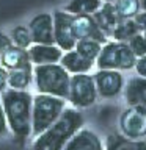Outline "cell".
I'll return each instance as SVG.
<instances>
[{
	"label": "cell",
	"mask_w": 146,
	"mask_h": 150,
	"mask_svg": "<svg viewBox=\"0 0 146 150\" xmlns=\"http://www.w3.org/2000/svg\"><path fill=\"white\" fill-rule=\"evenodd\" d=\"M0 96L8 130L13 133L16 144L22 147L31 136L33 96L28 91H14V89H6Z\"/></svg>",
	"instance_id": "obj_1"
},
{
	"label": "cell",
	"mask_w": 146,
	"mask_h": 150,
	"mask_svg": "<svg viewBox=\"0 0 146 150\" xmlns=\"http://www.w3.org/2000/svg\"><path fill=\"white\" fill-rule=\"evenodd\" d=\"M83 116L75 108H64L60 119L42 134L35 138L31 150H63L68 141L83 128Z\"/></svg>",
	"instance_id": "obj_2"
},
{
	"label": "cell",
	"mask_w": 146,
	"mask_h": 150,
	"mask_svg": "<svg viewBox=\"0 0 146 150\" xmlns=\"http://www.w3.org/2000/svg\"><path fill=\"white\" fill-rule=\"evenodd\" d=\"M71 75L58 64L33 66V83L38 94L66 100L69 92Z\"/></svg>",
	"instance_id": "obj_3"
},
{
	"label": "cell",
	"mask_w": 146,
	"mask_h": 150,
	"mask_svg": "<svg viewBox=\"0 0 146 150\" xmlns=\"http://www.w3.org/2000/svg\"><path fill=\"white\" fill-rule=\"evenodd\" d=\"M66 108V100L44 94L33 96L31 103V136L38 138L60 119Z\"/></svg>",
	"instance_id": "obj_4"
},
{
	"label": "cell",
	"mask_w": 146,
	"mask_h": 150,
	"mask_svg": "<svg viewBox=\"0 0 146 150\" xmlns=\"http://www.w3.org/2000/svg\"><path fill=\"white\" fill-rule=\"evenodd\" d=\"M135 55L132 53L129 45L126 42L110 41L105 42L101 49L96 64L97 70H130L135 66Z\"/></svg>",
	"instance_id": "obj_5"
},
{
	"label": "cell",
	"mask_w": 146,
	"mask_h": 150,
	"mask_svg": "<svg viewBox=\"0 0 146 150\" xmlns=\"http://www.w3.org/2000/svg\"><path fill=\"white\" fill-rule=\"evenodd\" d=\"M97 91L94 86L93 75L89 74H79L71 75L69 81V92L66 102H69L72 108H89L97 102Z\"/></svg>",
	"instance_id": "obj_6"
},
{
	"label": "cell",
	"mask_w": 146,
	"mask_h": 150,
	"mask_svg": "<svg viewBox=\"0 0 146 150\" xmlns=\"http://www.w3.org/2000/svg\"><path fill=\"white\" fill-rule=\"evenodd\" d=\"M121 136L132 141L146 139V111L138 106H127L120 116Z\"/></svg>",
	"instance_id": "obj_7"
},
{
	"label": "cell",
	"mask_w": 146,
	"mask_h": 150,
	"mask_svg": "<svg viewBox=\"0 0 146 150\" xmlns=\"http://www.w3.org/2000/svg\"><path fill=\"white\" fill-rule=\"evenodd\" d=\"M54 39L55 45L63 52L74 50L75 41L72 36V16L66 11H54Z\"/></svg>",
	"instance_id": "obj_8"
},
{
	"label": "cell",
	"mask_w": 146,
	"mask_h": 150,
	"mask_svg": "<svg viewBox=\"0 0 146 150\" xmlns=\"http://www.w3.org/2000/svg\"><path fill=\"white\" fill-rule=\"evenodd\" d=\"M93 80L97 96L102 98H115L124 89V78L118 70H97Z\"/></svg>",
	"instance_id": "obj_9"
},
{
	"label": "cell",
	"mask_w": 146,
	"mask_h": 150,
	"mask_svg": "<svg viewBox=\"0 0 146 150\" xmlns=\"http://www.w3.org/2000/svg\"><path fill=\"white\" fill-rule=\"evenodd\" d=\"M28 31L31 35L33 44L54 45V17L50 13H39L28 23Z\"/></svg>",
	"instance_id": "obj_10"
},
{
	"label": "cell",
	"mask_w": 146,
	"mask_h": 150,
	"mask_svg": "<svg viewBox=\"0 0 146 150\" xmlns=\"http://www.w3.org/2000/svg\"><path fill=\"white\" fill-rule=\"evenodd\" d=\"M72 36L75 41L91 39L102 45L108 42L107 36L96 25L93 16H72Z\"/></svg>",
	"instance_id": "obj_11"
},
{
	"label": "cell",
	"mask_w": 146,
	"mask_h": 150,
	"mask_svg": "<svg viewBox=\"0 0 146 150\" xmlns=\"http://www.w3.org/2000/svg\"><path fill=\"white\" fill-rule=\"evenodd\" d=\"M28 58L33 66H46V64H58L63 52L55 44L54 45H42V44H31L27 50Z\"/></svg>",
	"instance_id": "obj_12"
},
{
	"label": "cell",
	"mask_w": 146,
	"mask_h": 150,
	"mask_svg": "<svg viewBox=\"0 0 146 150\" xmlns=\"http://www.w3.org/2000/svg\"><path fill=\"white\" fill-rule=\"evenodd\" d=\"M63 150H105L101 138L88 128H80L68 141Z\"/></svg>",
	"instance_id": "obj_13"
},
{
	"label": "cell",
	"mask_w": 146,
	"mask_h": 150,
	"mask_svg": "<svg viewBox=\"0 0 146 150\" xmlns=\"http://www.w3.org/2000/svg\"><path fill=\"white\" fill-rule=\"evenodd\" d=\"M127 106H138L146 111V78L132 77L124 86Z\"/></svg>",
	"instance_id": "obj_14"
},
{
	"label": "cell",
	"mask_w": 146,
	"mask_h": 150,
	"mask_svg": "<svg viewBox=\"0 0 146 150\" xmlns=\"http://www.w3.org/2000/svg\"><path fill=\"white\" fill-rule=\"evenodd\" d=\"M0 66L6 70H17V69L31 70L33 69L30 58H28V52L24 49H19L16 45L9 47L5 53L0 55Z\"/></svg>",
	"instance_id": "obj_15"
},
{
	"label": "cell",
	"mask_w": 146,
	"mask_h": 150,
	"mask_svg": "<svg viewBox=\"0 0 146 150\" xmlns=\"http://www.w3.org/2000/svg\"><path fill=\"white\" fill-rule=\"evenodd\" d=\"M93 19L105 36H110L112 31L115 30V27L121 22V19L118 17V14L115 11L113 3H102L101 8L93 14Z\"/></svg>",
	"instance_id": "obj_16"
},
{
	"label": "cell",
	"mask_w": 146,
	"mask_h": 150,
	"mask_svg": "<svg viewBox=\"0 0 146 150\" xmlns=\"http://www.w3.org/2000/svg\"><path fill=\"white\" fill-rule=\"evenodd\" d=\"M60 66L69 75H79V74H88L93 69L94 63L82 58L75 50H69L63 53V56L60 59Z\"/></svg>",
	"instance_id": "obj_17"
},
{
	"label": "cell",
	"mask_w": 146,
	"mask_h": 150,
	"mask_svg": "<svg viewBox=\"0 0 146 150\" xmlns=\"http://www.w3.org/2000/svg\"><path fill=\"white\" fill-rule=\"evenodd\" d=\"M105 150H146V139L132 141L121 136L120 133H113L107 138Z\"/></svg>",
	"instance_id": "obj_18"
},
{
	"label": "cell",
	"mask_w": 146,
	"mask_h": 150,
	"mask_svg": "<svg viewBox=\"0 0 146 150\" xmlns=\"http://www.w3.org/2000/svg\"><path fill=\"white\" fill-rule=\"evenodd\" d=\"M101 5V0H71L64 6V11L71 16H93Z\"/></svg>",
	"instance_id": "obj_19"
},
{
	"label": "cell",
	"mask_w": 146,
	"mask_h": 150,
	"mask_svg": "<svg viewBox=\"0 0 146 150\" xmlns=\"http://www.w3.org/2000/svg\"><path fill=\"white\" fill-rule=\"evenodd\" d=\"M33 81V69H17L8 70V89L14 91H27Z\"/></svg>",
	"instance_id": "obj_20"
},
{
	"label": "cell",
	"mask_w": 146,
	"mask_h": 150,
	"mask_svg": "<svg viewBox=\"0 0 146 150\" xmlns=\"http://www.w3.org/2000/svg\"><path fill=\"white\" fill-rule=\"evenodd\" d=\"M138 33H140V30H138V27L135 25V22L132 21V19H127V21H121L118 23L110 36L116 42H126L127 44V42H129L135 35H138Z\"/></svg>",
	"instance_id": "obj_21"
},
{
	"label": "cell",
	"mask_w": 146,
	"mask_h": 150,
	"mask_svg": "<svg viewBox=\"0 0 146 150\" xmlns=\"http://www.w3.org/2000/svg\"><path fill=\"white\" fill-rule=\"evenodd\" d=\"M101 49H102V44H99L96 41H91V39L77 41L75 42V47H74V50L82 58H85L87 61H91V63H96L97 56L101 53Z\"/></svg>",
	"instance_id": "obj_22"
},
{
	"label": "cell",
	"mask_w": 146,
	"mask_h": 150,
	"mask_svg": "<svg viewBox=\"0 0 146 150\" xmlns=\"http://www.w3.org/2000/svg\"><path fill=\"white\" fill-rule=\"evenodd\" d=\"M115 11L121 21H127V19H134L135 14L140 11V2L138 0H116L113 3Z\"/></svg>",
	"instance_id": "obj_23"
},
{
	"label": "cell",
	"mask_w": 146,
	"mask_h": 150,
	"mask_svg": "<svg viewBox=\"0 0 146 150\" xmlns=\"http://www.w3.org/2000/svg\"><path fill=\"white\" fill-rule=\"evenodd\" d=\"M13 41V45L19 47V49H24V50H28L33 44L31 41V35L28 31V27H24V25H17L11 30V35H9Z\"/></svg>",
	"instance_id": "obj_24"
},
{
	"label": "cell",
	"mask_w": 146,
	"mask_h": 150,
	"mask_svg": "<svg viewBox=\"0 0 146 150\" xmlns=\"http://www.w3.org/2000/svg\"><path fill=\"white\" fill-rule=\"evenodd\" d=\"M127 45H129V49L132 50V53L135 55V58H141V56L146 55V39L143 38L141 33L135 35L129 42H127Z\"/></svg>",
	"instance_id": "obj_25"
},
{
	"label": "cell",
	"mask_w": 146,
	"mask_h": 150,
	"mask_svg": "<svg viewBox=\"0 0 146 150\" xmlns=\"http://www.w3.org/2000/svg\"><path fill=\"white\" fill-rule=\"evenodd\" d=\"M134 69H135V72H137V77L146 78V55L141 56V58H137Z\"/></svg>",
	"instance_id": "obj_26"
},
{
	"label": "cell",
	"mask_w": 146,
	"mask_h": 150,
	"mask_svg": "<svg viewBox=\"0 0 146 150\" xmlns=\"http://www.w3.org/2000/svg\"><path fill=\"white\" fill-rule=\"evenodd\" d=\"M132 21L135 22V25L138 27L140 33H143L146 30V11H138L135 14V17L132 19Z\"/></svg>",
	"instance_id": "obj_27"
},
{
	"label": "cell",
	"mask_w": 146,
	"mask_h": 150,
	"mask_svg": "<svg viewBox=\"0 0 146 150\" xmlns=\"http://www.w3.org/2000/svg\"><path fill=\"white\" fill-rule=\"evenodd\" d=\"M9 47H13V41H11V38H9V35L0 31V55L5 53Z\"/></svg>",
	"instance_id": "obj_28"
},
{
	"label": "cell",
	"mask_w": 146,
	"mask_h": 150,
	"mask_svg": "<svg viewBox=\"0 0 146 150\" xmlns=\"http://www.w3.org/2000/svg\"><path fill=\"white\" fill-rule=\"evenodd\" d=\"M8 124H6V117H5V112H3V106H2V102H0V138L5 134H8Z\"/></svg>",
	"instance_id": "obj_29"
},
{
	"label": "cell",
	"mask_w": 146,
	"mask_h": 150,
	"mask_svg": "<svg viewBox=\"0 0 146 150\" xmlns=\"http://www.w3.org/2000/svg\"><path fill=\"white\" fill-rule=\"evenodd\" d=\"M8 89V70L0 66V94Z\"/></svg>",
	"instance_id": "obj_30"
},
{
	"label": "cell",
	"mask_w": 146,
	"mask_h": 150,
	"mask_svg": "<svg viewBox=\"0 0 146 150\" xmlns=\"http://www.w3.org/2000/svg\"><path fill=\"white\" fill-rule=\"evenodd\" d=\"M138 2H140V9L146 11V0H138Z\"/></svg>",
	"instance_id": "obj_31"
},
{
	"label": "cell",
	"mask_w": 146,
	"mask_h": 150,
	"mask_svg": "<svg viewBox=\"0 0 146 150\" xmlns=\"http://www.w3.org/2000/svg\"><path fill=\"white\" fill-rule=\"evenodd\" d=\"M141 35H143V38H145V39H146V30H145L143 33H141Z\"/></svg>",
	"instance_id": "obj_32"
}]
</instances>
